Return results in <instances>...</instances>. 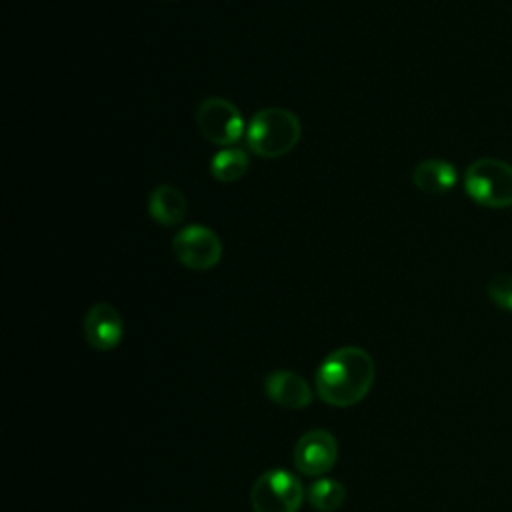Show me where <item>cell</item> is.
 I'll return each mask as SVG.
<instances>
[{"label":"cell","mask_w":512,"mask_h":512,"mask_svg":"<svg viewBox=\"0 0 512 512\" xmlns=\"http://www.w3.org/2000/svg\"><path fill=\"white\" fill-rule=\"evenodd\" d=\"M376 376L372 356L360 346H342L330 352L316 372V392L322 402L348 408L372 388Z\"/></svg>","instance_id":"1"},{"label":"cell","mask_w":512,"mask_h":512,"mask_svg":"<svg viewBox=\"0 0 512 512\" xmlns=\"http://www.w3.org/2000/svg\"><path fill=\"white\" fill-rule=\"evenodd\" d=\"M300 134L302 124L298 116L286 108L272 106L252 116L246 130V144L262 158H280L298 144Z\"/></svg>","instance_id":"2"},{"label":"cell","mask_w":512,"mask_h":512,"mask_svg":"<svg viewBox=\"0 0 512 512\" xmlns=\"http://www.w3.org/2000/svg\"><path fill=\"white\" fill-rule=\"evenodd\" d=\"M464 190L480 206H512V164L498 158H478L464 172Z\"/></svg>","instance_id":"3"},{"label":"cell","mask_w":512,"mask_h":512,"mask_svg":"<svg viewBox=\"0 0 512 512\" xmlns=\"http://www.w3.org/2000/svg\"><path fill=\"white\" fill-rule=\"evenodd\" d=\"M304 502L302 482L288 470H268L250 490L254 512H298Z\"/></svg>","instance_id":"4"},{"label":"cell","mask_w":512,"mask_h":512,"mask_svg":"<svg viewBox=\"0 0 512 512\" xmlns=\"http://www.w3.org/2000/svg\"><path fill=\"white\" fill-rule=\"evenodd\" d=\"M196 126L200 134L216 146L236 144L244 132L240 110L230 100L218 96L200 102L196 110Z\"/></svg>","instance_id":"5"},{"label":"cell","mask_w":512,"mask_h":512,"mask_svg":"<svg viewBox=\"0 0 512 512\" xmlns=\"http://www.w3.org/2000/svg\"><path fill=\"white\" fill-rule=\"evenodd\" d=\"M172 250L176 260L190 270H210L222 258V240L220 236L202 224H192L182 228L174 240Z\"/></svg>","instance_id":"6"},{"label":"cell","mask_w":512,"mask_h":512,"mask_svg":"<svg viewBox=\"0 0 512 512\" xmlns=\"http://www.w3.org/2000/svg\"><path fill=\"white\" fill-rule=\"evenodd\" d=\"M338 460V440L332 432L316 428L302 434L294 446V466L304 476H322Z\"/></svg>","instance_id":"7"},{"label":"cell","mask_w":512,"mask_h":512,"mask_svg":"<svg viewBox=\"0 0 512 512\" xmlns=\"http://www.w3.org/2000/svg\"><path fill=\"white\" fill-rule=\"evenodd\" d=\"M124 336V322L120 312L108 304H94L84 316V338L86 342L100 352H108L120 344Z\"/></svg>","instance_id":"8"},{"label":"cell","mask_w":512,"mask_h":512,"mask_svg":"<svg viewBox=\"0 0 512 512\" xmlns=\"http://www.w3.org/2000/svg\"><path fill=\"white\" fill-rule=\"evenodd\" d=\"M264 390L274 404L290 410L306 408L312 404V398H314L308 382L292 370H276L268 374L264 382Z\"/></svg>","instance_id":"9"},{"label":"cell","mask_w":512,"mask_h":512,"mask_svg":"<svg viewBox=\"0 0 512 512\" xmlns=\"http://www.w3.org/2000/svg\"><path fill=\"white\" fill-rule=\"evenodd\" d=\"M186 198L172 184H160L150 192L148 212L160 226H176L186 216Z\"/></svg>","instance_id":"10"},{"label":"cell","mask_w":512,"mask_h":512,"mask_svg":"<svg viewBox=\"0 0 512 512\" xmlns=\"http://www.w3.org/2000/svg\"><path fill=\"white\" fill-rule=\"evenodd\" d=\"M458 180L456 168L446 160H422L412 170L414 186L424 194H444L454 188Z\"/></svg>","instance_id":"11"},{"label":"cell","mask_w":512,"mask_h":512,"mask_svg":"<svg viewBox=\"0 0 512 512\" xmlns=\"http://www.w3.org/2000/svg\"><path fill=\"white\" fill-rule=\"evenodd\" d=\"M250 166L248 154L240 148H222L210 160V172L218 182L230 184L240 180Z\"/></svg>","instance_id":"12"},{"label":"cell","mask_w":512,"mask_h":512,"mask_svg":"<svg viewBox=\"0 0 512 512\" xmlns=\"http://www.w3.org/2000/svg\"><path fill=\"white\" fill-rule=\"evenodd\" d=\"M306 498L318 512H336L346 500V488L334 478H320L308 486Z\"/></svg>","instance_id":"13"},{"label":"cell","mask_w":512,"mask_h":512,"mask_svg":"<svg viewBox=\"0 0 512 512\" xmlns=\"http://www.w3.org/2000/svg\"><path fill=\"white\" fill-rule=\"evenodd\" d=\"M488 298L502 310L512 312V274H496L486 286Z\"/></svg>","instance_id":"14"}]
</instances>
